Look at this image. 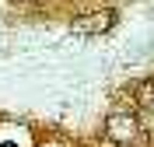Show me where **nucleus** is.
Here are the masks:
<instances>
[{"instance_id":"3","label":"nucleus","mask_w":154,"mask_h":147,"mask_svg":"<svg viewBox=\"0 0 154 147\" xmlns=\"http://www.w3.org/2000/svg\"><path fill=\"white\" fill-rule=\"evenodd\" d=\"M137 102H140V105H147V109H154V81H144V84H140Z\"/></svg>"},{"instance_id":"4","label":"nucleus","mask_w":154,"mask_h":147,"mask_svg":"<svg viewBox=\"0 0 154 147\" xmlns=\"http://www.w3.org/2000/svg\"><path fill=\"white\" fill-rule=\"evenodd\" d=\"M0 147H21L18 140H0Z\"/></svg>"},{"instance_id":"2","label":"nucleus","mask_w":154,"mask_h":147,"mask_svg":"<svg viewBox=\"0 0 154 147\" xmlns=\"http://www.w3.org/2000/svg\"><path fill=\"white\" fill-rule=\"evenodd\" d=\"M105 130L112 140H130V137H137V119L126 116V112H112L105 119Z\"/></svg>"},{"instance_id":"1","label":"nucleus","mask_w":154,"mask_h":147,"mask_svg":"<svg viewBox=\"0 0 154 147\" xmlns=\"http://www.w3.org/2000/svg\"><path fill=\"white\" fill-rule=\"evenodd\" d=\"M109 28H116V11H98V14H88V18L74 21L77 35H102Z\"/></svg>"}]
</instances>
